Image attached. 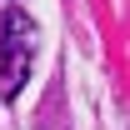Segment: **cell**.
<instances>
[{
  "label": "cell",
  "instance_id": "cell-1",
  "mask_svg": "<svg viewBox=\"0 0 130 130\" xmlns=\"http://www.w3.org/2000/svg\"><path fill=\"white\" fill-rule=\"evenodd\" d=\"M40 55V25L25 10H5L0 20V100H15L20 85L30 80V65Z\"/></svg>",
  "mask_w": 130,
  "mask_h": 130
}]
</instances>
